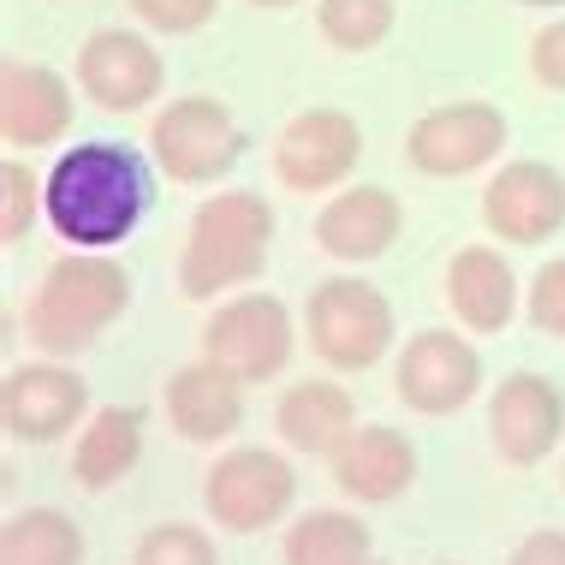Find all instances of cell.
Returning a JSON list of instances; mask_svg holds the SVG:
<instances>
[{"label": "cell", "instance_id": "cell-1", "mask_svg": "<svg viewBox=\"0 0 565 565\" xmlns=\"http://www.w3.org/2000/svg\"><path fill=\"white\" fill-rule=\"evenodd\" d=\"M149 185L143 167L126 143H78L54 161L49 191H42V209H49V226L66 244H84V250H102V244H119L143 221Z\"/></svg>", "mask_w": 565, "mask_h": 565}, {"label": "cell", "instance_id": "cell-2", "mask_svg": "<svg viewBox=\"0 0 565 565\" xmlns=\"http://www.w3.org/2000/svg\"><path fill=\"white\" fill-rule=\"evenodd\" d=\"M131 303V274L102 250L60 256L42 280V292L30 298V345H42L49 358H72L96 340L102 328H114Z\"/></svg>", "mask_w": 565, "mask_h": 565}, {"label": "cell", "instance_id": "cell-3", "mask_svg": "<svg viewBox=\"0 0 565 565\" xmlns=\"http://www.w3.org/2000/svg\"><path fill=\"white\" fill-rule=\"evenodd\" d=\"M268 244H274L268 196H256V191L209 196L191 221L185 256H179L185 298H215V292H233V286L256 280L268 268Z\"/></svg>", "mask_w": 565, "mask_h": 565}, {"label": "cell", "instance_id": "cell-4", "mask_svg": "<svg viewBox=\"0 0 565 565\" xmlns=\"http://www.w3.org/2000/svg\"><path fill=\"white\" fill-rule=\"evenodd\" d=\"M303 333H310L316 358L333 363V370H370L393 345V303L381 298V286L340 274V280H322L310 292Z\"/></svg>", "mask_w": 565, "mask_h": 565}, {"label": "cell", "instance_id": "cell-5", "mask_svg": "<svg viewBox=\"0 0 565 565\" xmlns=\"http://www.w3.org/2000/svg\"><path fill=\"white\" fill-rule=\"evenodd\" d=\"M298 500V477L280 452L268 447H233L209 465L203 477V507L221 530H238V536H256V530L280 524Z\"/></svg>", "mask_w": 565, "mask_h": 565}, {"label": "cell", "instance_id": "cell-6", "mask_svg": "<svg viewBox=\"0 0 565 565\" xmlns=\"http://www.w3.org/2000/svg\"><path fill=\"white\" fill-rule=\"evenodd\" d=\"M292 310H286L274 292H244L233 303H221L203 328V358L221 363L226 375H238L244 387L250 381H268L292 363Z\"/></svg>", "mask_w": 565, "mask_h": 565}, {"label": "cell", "instance_id": "cell-7", "mask_svg": "<svg viewBox=\"0 0 565 565\" xmlns=\"http://www.w3.org/2000/svg\"><path fill=\"white\" fill-rule=\"evenodd\" d=\"M149 149H156L161 173L173 179V185H209V179H221L226 167L238 161L244 137L233 126V114H226V102L185 96V102H167L156 114Z\"/></svg>", "mask_w": 565, "mask_h": 565}, {"label": "cell", "instance_id": "cell-8", "mask_svg": "<svg viewBox=\"0 0 565 565\" xmlns=\"http://www.w3.org/2000/svg\"><path fill=\"white\" fill-rule=\"evenodd\" d=\"M507 149V114L494 102H452V108L423 114L405 137V156L417 173L435 179H458V173H477Z\"/></svg>", "mask_w": 565, "mask_h": 565}, {"label": "cell", "instance_id": "cell-9", "mask_svg": "<svg viewBox=\"0 0 565 565\" xmlns=\"http://www.w3.org/2000/svg\"><path fill=\"white\" fill-rule=\"evenodd\" d=\"M393 387H399V399L417 411V417H452V411H465L470 399H477L482 358H477L470 340H458V333H447V328H429L399 351Z\"/></svg>", "mask_w": 565, "mask_h": 565}, {"label": "cell", "instance_id": "cell-10", "mask_svg": "<svg viewBox=\"0 0 565 565\" xmlns=\"http://www.w3.org/2000/svg\"><path fill=\"white\" fill-rule=\"evenodd\" d=\"M89 411V381L66 363H19L0 381V423L12 440H60Z\"/></svg>", "mask_w": 565, "mask_h": 565}, {"label": "cell", "instance_id": "cell-11", "mask_svg": "<svg viewBox=\"0 0 565 565\" xmlns=\"http://www.w3.org/2000/svg\"><path fill=\"white\" fill-rule=\"evenodd\" d=\"M488 435H494V452L507 465L530 470L554 452V440L565 435V399L559 387L536 370H518L494 387L488 399Z\"/></svg>", "mask_w": 565, "mask_h": 565}, {"label": "cell", "instance_id": "cell-12", "mask_svg": "<svg viewBox=\"0 0 565 565\" xmlns=\"http://www.w3.org/2000/svg\"><path fill=\"white\" fill-rule=\"evenodd\" d=\"M482 221L507 244H542L565 226V173L547 161H507L482 191Z\"/></svg>", "mask_w": 565, "mask_h": 565}, {"label": "cell", "instance_id": "cell-13", "mask_svg": "<svg viewBox=\"0 0 565 565\" xmlns=\"http://www.w3.org/2000/svg\"><path fill=\"white\" fill-rule=\"evenodd\" d=\"M358 156H363L358 119L340 114V108H310L280 131V143H274V173L292 191H333L351 167H358Z\"/></svg>", "mask_w": 565, "mask_h": 565}, {"label": "cell", "instance_id": "cell-14", "mask_svg": "<svg viewBox=\"0 0 565 565\" xmlns=\"http://www.w3.org/2000/svg\"><path fill=\"white\" fill-rule=\"evenodd\" d=\"M161 54L149 49L143 36H131V30H96V36L84 42L78 54V84L84 96L96 102V108L108 114H137L143 102L161 96Z\"/></svg>", "mask_w": 565, "mask_h": 565}, {"label": "cell", "instance_id": "cell-15", "mask_svg": "<svg viewBox=\"0 0 565 565\" xmlns=\"http://www.w3.org/2000/svg\"><path fill=\"white\" fill-rule=\"evenodd\" d=\"M328 458H333V488L345 500H363V507H387L417 482V447L399 429H381V423L351 429Z\"/></svg>", "mask_w": 565, "mask_h": 565}, {"label": "cell", "instance_id": "cell-16", "mask_svg": "<svg viewBox=\"0 0 565 565\" xmlns=\"http://www.w3.org/2000/svg\"><path fill=\"white\" fill-rule=\"evenodd\" d=\"M72 126V89L54 66L36 60H12L0 72V137L12 149H42Z\"/></svg>", "mask_w": 565, "mask_h": 565}, {"label": "cell", "instance_id": "cell-17", "mask_svg": "<svg viewBox=\"0 0 565 565\" xmlns=\"http://www.w3.org/2000/svg\"><path fill=\"white\" fill-rule=\"evenodd\" d=\"M167 423L191 440V447H215V440L238 435L244 423V381L226 375L221 363H191L167 381Z\"/></svg>", "mask_w": 565, "mask_h": 565}, {"label": "cell", "instance_id": "cell-18", "mask_svg": "<svg viewBox=\"0 0 565 565\" xmlns=\"http://www.w3.org/2000/svg\"><path fill=\"white\" fill-rule=\"evenodd\" d=\"M399 226H405L399 196L381 185H358V191H340L316 215V244L328 256H340V263H375L381 250H393Z\"/></svg>", "mask_w": 565, "mask_h": 565}, {"label": "cell", "instance_id": "cell-19", "mask_svg": "<svg viewBox=\"0 0 565 565\" xmlns=\"http://www.w3.org/2000/svg\"><path fill=\"white\" fill-rule=\"evenodd\" d=\"M447 303L458 310V322L477 333H500L518 310V280L507 268V256L488 250V244H470V250L452 256L447 268Z\"/></svg>", "mask_w": 565, "mask_h": 565}, {"label": "cell", "instance_id": "cell-20", "mask_svg": "<svg viewBox=\"0 0 565 565\" xmlns=\"http://www.w3.org/2000/svg\"><path fill=\"white\" fill-rule=\"evenodd\" d=\"M274 429H280L286 447H298V452H333L351 429H358V405H351V393L333 387V381H298V387H286L280 405H274Z\"/></svg>", "mask_w": 565, "mask_h": 565}, {"label": "cell", "instance_id": "cell-21", "mask_svg": "<svg viewBox=\"0 0 565 565\" xmlns=\"http://www.w3.org/2000/svg\"><path fill=\"white\" fill-rule=\"evenodd\" d=\"M143 458V411L137 405H108L89 417V429L72 447V477L84 488H114L119 477H131V465Z\"/></svg>", "mask_w": 565, "mask_h": 565}, {"label": "cell", "instance_id": "cell-22", "mask_svg": "<svg viewBox=\"0 0 565 565\" xmlns=\"http://www.w3.org/2000/svg\"><path fill=\"white\" fill-rule=\"evenodd\" d=\"M0 565H84V530L60 507L12 512L0 530Z\"/></svg>", "mask_w": 565, "mask_h": 565}, {"label": "cell", "instance_id": "cell-23", "mask_svg": "<svg viewBox=\"0 0 565 565\" xmlns=\"http://www.w3.org/2000/svg\"><path fill=\"white\" fill-rule=\"evenodd\" d=\"M370 524L351 512H310L286 530V565H363Z\"/></svg>", "mask_w": 565, "mask_h": 565}, {"label": "cell", "instance_id": "cell-24", "mask_svg": "<svg viewBox=\"0 0 565 565\" xmlns=\"http://www.w3.org/2000/svg\"><path fill=\"white\" fill-rule=\"evenodd\" d=\"M316 19H322V36L333 42V49L363 54L393 30V0H322Z\"/></svg>", "mask_w": 565, "mask_h": 565}, {"label": "cell", "instance_id": "cell-25", "mask_svg": "<svg viewBox=\"0 0 565 565\" xmlns=\"http://www.w3.org/2000/svg\"><path fill=\"white\" fill-rule=\"evenodd\" d=\"M131 565H215V542L196 524H156V530H143Z\"/></svg>", "mask_w": 565, "mask_h": 565}, {"label": "cell", "instance_id": "cell-26", "mask_svg": "<svg viewBox=\"0 0 565 565\" xmlns=\"http://www.w3.org/2000/svg\"><path fill=\"white\" fill-rule=\"evenodd\" d=\"M0 191H7V215H0V238L19 244L30 233V221H36V203L49 185H36V173H30L24 161H7L0 167Z\"/></svg>", "mask_w": 565, "mask_h": 565}, {"label": "cell", "instance_id": "cell-27", "mask_svg": "<svg viewBox=\"0 0 565 565\" xmlns=\"http://www.w3.org/2000/svg\"><path fill=\"white\" fill-rule=\"evenodd\" d=\"M221 0H131V12L149 30H167V36H185V30H203L215 19Z\"/></svg>", "mask_w": 565, "mask_h": 565}, {"label": "cell", "instance_id": "cell-28", "mask_svg": "<svg viewBox=\"0 0 565 565\" xmlns=\"http://www.w3.org/2000/svg\"><path fill=\"white\" fill-rule=\"evenodd\" d=\"M530 322L542 333L565 340V256L559 263H542L536 280H530Z\"/></svg>", "mask_w": 565, "mask_h": 565}, {"label": "cell", "instance_id": "cell-29", "mask_svg": "<svg viewBox=\"0 0 565 565\" xmlns=\"http://www.w3.org/2000/svg\"><path fill=\"white\" fill-rule=\"evenodd\" d=\"M530 72L547 84V89H565V19L547 24L536 42H530Z\"/></svg>", "mask_w": 565, "mask_h": 565}, {"label": "cell", "instance_id": "cell-30", "mask_svg": "<svg viewBox=\"0 0 565 565\" xmlns=\"http://www.w3.org/2000/svg\"><path fill=\"white\" fill-rule=\"evenodd\" d=\"M512 565H565V530H530L512 547Z\"/></svg>", "mask_w": 565, "mask_h": 565}, {"label": "cell", "instance_id": "cell-31", "mask_svg": "<svg viewBox=\"0 0 565 565\" xmlns=\"http://www.w3.org/2000/svg\"><path fill=\"white\" fill-rule=\"evenodd\" d=\"M250 7H298V0H250Z\"/></svg>", "mask_w": 565, "mask_h": 565}, {"label": "cell", "instance_id": "cell-32", "mask_svg": "<svg viewBox=\"0 0 565 565\" xmlns=\"http://www.w3.org/2000/svg\"><path fill=\"white\" fill-rule=\"evenodd\" d=\"M524 7H565V0H524Z\"/></svg>", "mask_w": 565, "mask_h": 565}, {"label": "cell", "instance_id": "cell-33", "mask_svg": "<svg viewBox=\"0 0 565 565\" xmlns=\"http://www.w3.org/2000/svg\"><path fill=\"white\" fill-rule=\"evenodd\" d=\"M363 565H387V559H375V554H370V559H363Z\"/></svg>", "mask_w": 565, "mask_h": 565}, {"label": "cell", "instance_id": "cell-34", "mask_svg": "<svg viewBox=\"0 0 565 565\" xmlns=\"http://www.w3.org/2000/svg\"><path fill=\"white\" fill-rule=\"evenodd\" d=\"M440 565H452V559H440Z\"/></svg>", "mask_w": 565, "mask_h": 565}, {"label": "cell", "instance_id": "cell-35", "mask_svg": "<svg viewBox=\"0 0 565 565\" xmlns=\"http://www.w3.org/2000/svg\"><path fill=\"white\" fill-rule=\"evenodd\" d=\"M559 482H565V470H559Z\"/></svg>", "mask_w": 565, "mask_h": 565}]
</instances>
